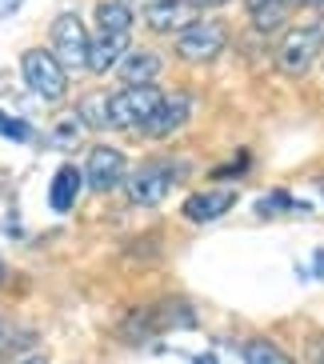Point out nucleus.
Wrapping results in <instances>:
<instances>
[{
  "label": "nucleus",
  "instance_id": "f257e3e1",
  "mask_svg": "<svg viewBox=\"0 0 324 364\" xmlns=\"http://www.w3.org/2000/svg\"><path fill=\"white\" fill-rule=\"evenodd\" d=\"M156 85H124L120 92H92L80 100V120L88 129H141L161 105Z\"/></svg>",
  "mask_w": 324,
  "mask_h": 364
},
{
  "label": "nucleus",
  "instance_id": "f03ea898",
  "mask_svg": "<svg viewBox=\"0 0 324 364\" xmlns=\"http://www.w3.org/2000/svg\"><path fill=\"white\" fill-rule=\"evenodd\" d=\"M196 324V312L193 304L184 296H164L156 300V304H148V309H136L129 316V321L120 324V336L132 344H144L152 341V336H161V332H173V328H193Z\"/></svg>",
  "mask_w": 324,
  "mask_h": 364
},
{
  "label": "nucleus",
  "instance_id": "7ed1b4c3",
  "mask_svg": "<svg viewBox=\"0 0 324 364\" xmlns=\"http://www.w3.org/2000/svg\"><path fill=\"white\" fill-rule=\"evenodd\" d=\"M324 53V21H301L284 28L281 44H276V68L288 80H304L316 68Z\"/></svg>",
  "mask_w": 324,
  "mask_h": 364
},
{
  "label": "nucleus",
  "instance_id": "20e7f679",
  "mask_svg": "<svg viewBox=\"0 0 324 364\" xmlns=\"http://www.w3.org/2000/svg\"><path fill=\"white\" fill-rule=\"evenodd\" d=\"M188 176V164L176 161V156H156V161H144L136 172H129V200L141 204V208H152V204H161L164 196L173 193L176 184Z\"/></svg>",
  "mask_w": 324,
  "mask_h": 364
},
{
  "label": "nucleus",
  "instance_id": "39448f33",
  "mask_svg": "<svg viewBox=\"0 0 324 364\" xmlns=\"http://www.w3.org/2000/svg\"><path fill=\"white\" fill-rule=\"evenodd\" d=\"M21 73H24V85L33 88L40 100L56 105V100H65L68 92V73L56 65V56L48 48H28L21 56Z\"/></svg>",
  "mask_w": 324,
  "mask_h": 364
},
{
  "label": "nucleus",
  "instance_id": "423d86ee",
  "mask_svg": "<svg viewBox=\"0 0 324 364\" xmlns=\"http://www.w3.org/2000/svg\"><path fill=\"white\" fill-rule=\"evenodd\" d=\"M48 41H53V48L48 53L56 56V65L65 68H88V28L85 21L76 16V12H60L53 21V28H48Z\"/></svg>",
  "mask_w": 324,
  "mask_h": 364
},
{
  "label": "nucleus",
  "instance_id": "0eeeda50",
  "mask_svg": "<svg viewBox=\"0 0 324 364\" xmlns=\"http://www.w3.org/2000/svg\"><path fill=\"white\" fill-rule=\"evenodd\" d=\"M228 48V24L220 21H193L188 28L176 33V53L193 65H208Z\"/></svg>",
  "mask_w": 324,
  "mask_h": 364
},
{
  "label": "nucleus",
  "instance_id": "6e6552de",
  "mask_svg": "<svg viewBox=\"0 0 324 364\" xmlns=\"http://www.w3.org/2000/svg\"><path fill=\"white\" fill-rule=\"evenodd\" d=\"M188 117H193V97L188 92H164L156 112L141 124V132L148 140H168L173 132H180L188 124Z\"/></svg>",
  "mask_w": 324,
  "mask_h": 364
},
{
  "label": "nucleus",
  "instance_id": "1a4fd4ad",
  "mask_svg": "<svg viewBox=\"0 0 324 364\" xmlns=\"http://www.w3.org/2000/svg\"><path fill=\"white\" fill-rule=\"evenodd\" d=\"M124 152L120 149H108V144H97V149L88 152V161H85V184L92 188V193H112L120 181H124Z\"/></svg>",
  "mask_w": 324,
  "mask_h": 364
},
{
  "label": "nucleus",
  "instance_id": "9d476101",
  "mask_svg": "<svg viewBox=\"0 0 324 364\" xmlns=\"http://www.w3.org/2000/svg\"><path fill=\"white\" fill-rule=\"evenodd\" d=\"M232 204H237V188H200V193L184 196L180 213H184V220H193V225H212V220H220Z\"/></svg>",
  "mask_w": 324,
  "mask_h": 364
},
{
  "label": "nucleus",
  "instance_id": "9b49d317",
  "mask_svg": "<svg viewBox=\"0 0 324 364\" xmlns=\"http://www.w3.org/2000/svg\"><path fill=\"white\" fill-rule=\"evenodd\" d=\"M144 21H148V28H156V33H180V28H188L196 16L184 0H152L148 9H144Z\"/></svg>",
  "mask_w": 324,
  "mask_h": 364
},
{
  "label": "nucleus",
  "instance_id": "f8f14e48",
  "mask_svg": "<svg viewBox=\"0 0 324 364\" xmlns=\"http://www.w3.org/2000/svg\"><path fill=\"white\" fill-rule=\"evenodd\" d=\"M80 188H85V176H80V168L76 164H60L53 176V184H48V208L53 213H72L76 196H80Z\"/></svg>",
  "mask_w": 324,
  "mask_h": 364
},
{
  "label": "nucleus",
  "instance_id": "ddd939ff",
  "mask_svg": "<svg viewBox=\"0 0 324 364\" xmlns=\"http://www.w3.org/2000/svg\"><path fill=\"white\" fill-rule=\"evenodd\" d=\"M161 68H164V60H161L156 53H148V48H136V53H124V56H120L117 73H120V80H124V85H152V80L161 76Z\"/></svg>",
  "mask_w": 324,
  "mask_h": 364
},
{
  "label": "nucleus",
  "instance_id": "4468645a",
  "mask_svg": "<svg viewBox=\"0 0 324 364\" xmlns=\"http://www.w3.org/2000/svg\"><path fill=\"white\" fill-rule=\"evenodd\" d=\"M124 53H129V36H100L97 33L88 41V73H97V76L112 73Z\"/></svg>",
  "mask_w": 324,
  "mask_h": 364
},
{
  "label": "nucleus",
  "instance_id": "2eb2a0df",
  "mask_svg": "<svg viewBox=\"0 0 324 364\" xmlns=\"http://www.w3.org/2000/svg\"><path fill=\"white\" fill-rule=\"evenodd\" d=\"M244 9H249L252 24H256L260 33H276V28L288 24L292 0H244Z\"/></svg>",
  "mask_w": 324,
  "mask_h": 364
},
{
  "label": "nucleus",
  "instance_id": "dca6fc26",
  "mask_svg": "<svg viewBox=\"0 0 324 364\" xmlns=\"http://www.w3.org/2000/svg\"><path fill=\"white\" fill-rule=\"evenodd\" d=\"M97 33L100 36H129L132 33V9L120 0H100L97 4Z\"/></svg>",
  "mask_w": 324,
  "mask_h": 364
},
{
  "label": "nucleus",
  "instance_id": "f3484780",
  "mask_svg": "<svg viewBox=\"0 0 324 364\" xmlns=\"http://www.w3.org/2000/svg\"><path fill=\"white\" fill-rule=\"evenodd\" d=\"M240 356H244V364H292V356L284 353L281 344L264 341V336L244 341V344H240Z\"/></svg>",
  "mask_w": 324,
  "mask_h": 364
},
{
  "label": "nucleus",
  "instance_id": "a211bd4d",
  "mask_svg": "<svg viewBox=\"0 0 324 364\" xmlns=\"http://www.w3.org/2000/svg\"><path fill=\"white\" fill-rule=\"evenodd\" d=\"M0 136H4V140H16V144H28L36 132H33V124H28V120L12 117V112H4V108H0Z\"/></svg>",
  "mask_w": 324,
  "mask_h": 364
},
{
  "label": "nucleus",
  "instance_id": "6ab92c4d",
  "mask_svg": "<svg viewBox=\"0 0 324 364\" xmlns=\"http://www.w3.org/2000/svg\"><path fill=\"white\" fill-rule=\"evenodd\" d=\"M284 208H296V200H292L288 193H269L256 200V213L260 216H272V213H284Z\"/></svg>",
  "mask_w": 324,
  "mask_h": 364
},
{
  "label": "nucleus",
  "instance_id": "aec40b11",
  "mask_svg": "<svg viewBox=\"0 0 324 364\" xmlns=\"http://www.w3.org/2000/svg\"><path fill=\"white\" fill-rule=\"evenodd\" d=\"M237 161L232 164H220V168H212V176H225V172H249V164H252V156L249 152H232Z\"/></svg>",
  "mask_w": 324,
  "mask_h": 364
},
{
  "label": "nucleus",
  "instance_id": "412c9836",
  "mask_svg": "<svg viewBox=\"0 0 324 364\" xmlns=\"http://www.w3.org/2000/svg\"><path fill=\"white\" fill-rule=\"evenodd\" d=\"M184 4H188L193 12H205V9H225L228 0H184Z\"/></svg>",
  "mask_w": 324,
  "mask_h": 364
},
{
  "label": "nucleus",
  "instance_id": "4be33fe9",
  "mask_svg": "<svg viewBox=\"0 0 324 364\" xmlns=\"http://www.w3.org/2000/svg\"><path fill=\"white\" fill-rule=\"evenodd\" d=\"M21 4H24V0H0V21H4V16H12Z\"/></svg>",
  "mask_w": 324,
  "mask_h": 364
},
{
  "label": "nucleus",
  "instance_id": "5701e85b",
  "mask_svg": "<svg viewBox=\"0 0 324 364\" xmlns=\"http://www.w3.org/2000/svg\"><path fill=\"white\" fill-rule=\"evenodd\" d=\"M313 277L324 280V248H316V257H313Z\"/></svg>",
  "mask_w": 324,
  "mask_h": 364
},
{
  "label": "nucleus",
  "instance_id": "b1692460",
  "mask_svg": "<svg viewBox=\"0 0 324 364\" xmlns=\"http://www.w3.org/2000/svg\"><path fill=\"white\" fill-rule=\"evenodd\" d=\"M292 4H308V9H320L324 0H292Z\"/></svg>",
  "mask_w": 324,
  "mask_h": 364
},
{
  "label": "nucleus",
  "instance_id": "393cba45",
  "mask_svg": "<svg viewBox=\"0 0 324 364\" xmlns=\"http://www.w3.org/2000/svg\"><path fill=\"white\" fill-rule=\"evenodd\" d=\"M21 364H48L44 356H28V360H21Z\"/></svg>",
  "mask_w": 324,
  "mask_h": 364
},
{
  "label": "nucleus",
  "instance_id": "a878e982",
  "mask_svg": "<svg viewBox=\"0 0 324 364\" xmlns=\"http://www.w3.org/2000/svg\"><path fill=\"white\" fill-rule=\"evenodd\" d=\"M120 4H124V9H132V0H120ZM148 4H152V0H144V9H148Z\"/></svg>",
  "mask_w": 324,
  "mask_h": 364
},
{
  "label": "nucleus",
  "instance_id": "bb28decb",
  "mask_svg": "<svg viewBox=\"0 0 324 364\" xmlns=\"http://www.w3.org/2000/svg\"><path fill=\"white\" fill-rule=\"evenodd\" d=\"M4 272H9V268H4V260H0V284H4Z\"/></svg>",
  "mask_w": 324,
  "mask_h": 364
},
{
  "label": "nucleus",
  "instance_id": "cd10ccee",
  "mask_svg": "<svg viewBox=\"0 0 324 364\" xmlns=\"http://www.w3.org/2000/svg\"><path fill=\"white\" fill-rule=\"evenodd\" d=\"M316 364H324V348H320V353H316Z\"/></svg>",
  "mask_w": 324,
  "mask_h": 364
}]
</instances>
